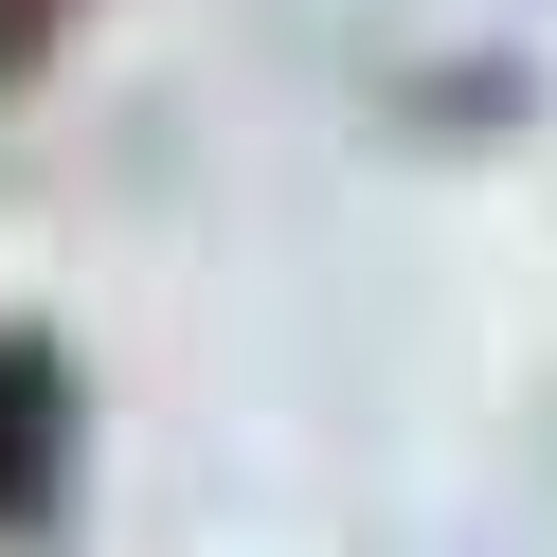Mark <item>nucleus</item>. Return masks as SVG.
Masks as SVG:
<instances>
[{
  "mask_svg": "<svg viewBox=\"0 0 557 557\" xmlns=\"http://www.w3.org/2000/svg\"><path fill=\"white\" fill-rule=\"evenodd\" d=\"M54 18H73V0H0V90H18V73L54 54Z\"/></svg>",
  "mask_w": 557,
  "mask_h": 557,
  "instance_id": "f03ea898",
  "label": "nucleus"
},
{
  "mask_svg": "<svg viewBox=\"0 0 557 557\" xmlns=\"http://www.w3.org/2000/svg\"><path fill=\"white\" fill-rule=\"evenodd\" d=\"M73 521V342L0 324V540H54Z\"/></svg>",
  "mask_w": 557,
  "mask_h": 557,
  "instance_id": "f257e3e1",
  "label": "nucleus"
}]
</instances>
